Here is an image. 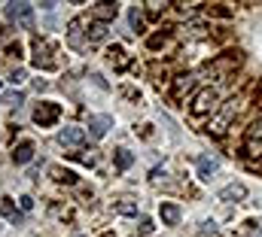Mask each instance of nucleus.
I'll list each match as a JSON object with an SVG mask.
<instances>
[{
	"label": "nucleus",
	"instance_id": "obj_9",
	"mask_svg": "<svg viewBox=\"0 0 262 237\" xmlns=\"http://www.w3.org/2000/svg\"><path fill=\"white\" fill-rule=\"evenodd\" d=\"M116 12H119V6H116V4H95V10H92V16H95V18H101V24H104V22H110V18H116Z\"/></svg>",
	"mask_w": 262,
	"mask_h": 237
},
{
	"label": "nucleus",
	"instance_id": "obj_22",
	"mask_svg": "<svg viewBox=\"0 0 262 237\" xmlns=\"http://www.w3.org/2000/svg\"><path fill=\"white\" fill-rule=\"evenodd\" d=\"M31 207H34V198H31V194H25V198H22V210H25V213H28V210H31Z\"/></svg>",
	"mask_w": 262,
	"mask_h": 237
},
{
	"label": "nucleus",
	"instance_id": "obj_18",
	"mask_svg": "<svg viewBox=\"0 0 262 237\" xmlns=\"http://www.w3.org/2000/svg\"><path fill=\"white\" fill-rule=\"evenodd\" d=\"M116 213H122V216H134V213H137V204L122 201V204H116Z\"/></svg>",
	"mask_w": 262,
	"mask_h": 237
},
{
	"label": "nucleus",
	"instance_id": "obj_1",
	"mask_svg": "<svg viewBox=\"0 0 262 237\" xmlns=\"http://www.w3.org/2000/svg\"><path fill=\"white\" fill-rule=\"evenodd\" d=\"M58 43H52V40H37L34 43V64L40 70H52L58 67Z\"/></svg>",
	"mask_w": 262,
	"mask_h": 237
},
{
	"label": "nucleus",
	"instance_id": "obj_17",
	"mask_svg": "<svg viewBox=\"0 0 262 237\" xmlns=\"http://www.w3.org/2000/svg\"><path fill=\"white\" fill-rule=\"evenodd\" d=\"M0 100H4V104H7V106H19V104H22V100H25V94H22V92H16V88H13V92H4V94H0Z\"/></svg>",
	"mask_w": 262,
	"mask_h": 237
},
{
	"label": "nucleus",
	"instance_id": "obj_20",
	"mask_svg": "<svg viewBox=\"0 0 262 237\" xmlns=\"http://www.w3.org/2000/svg\"><path fill=\"white\" fill-rule=\"evenodd\" d=\"M122 55H125V52H122L119 46H113V49H110V61H116V64H122Z\"/></svg>",
	"mask_w": 262,
	"mask_h": 237
},
{
	"label": "nucleus",
	"instance_id": "obj_14",
	"mask_svg": "<svg viewBox=\"0 0 262 237\" xmlns=\"http://www.w3.org/2000/svg\"><path fill=\"white\" fill-rule=\"evenodd\" d=\"M192 86H195V76H180V79H177V86H174V94L180 98L183 92H189Z\"/></svg>",
	"mask_w": 262,
	"mask_h": 237
},
{
	"label": "nucleus",
	"instance_id": "obj_16",
	"mask_svg": "<svg viewBox=\"0 0 262 237\" xmlns=\"http://www.w3.org/2000/svg\"><path fill=\"white\" fill-rule=\"evenodd\" d=\"M52 176L58 180V182H77V174H73V170H64V168H52Z\"/></svg>",
	"mask_w": 262,
	"mask_h": 237
},
{
	"label": "nucleus",
	"instance_id": "obj_24",
	"mask_svg": "<svg viewBox=\"0 0 262 237\" xmlns=\"http://www.w3.org/2000/svg\"><path fill=\"white\" fill-rule=\"evenodd\" d=\"M0 231H4V228H0Z\"/></svg>",
	"mask_w": 262,
	"mask_h": 237
},
{
	"label": "nucleus",
	"instance_id": "obj_12",
	"mask_svg": "<svg viewBox=\"0 0 262 237\" xmlns=\"http://www.w3.org/2000/svg\"><path fill=\"white\" fill-rule=\"evenodd\" d=\"M86 36H89V43H101V40H107V24H92L89 30H86Z\"/></svg>",
	"mask_w": 262,
	"mask_h": 237
},
{
	"label": "nucleus",
	"instance_id": "obj_3",
	"mask_svg": "<svg viewBox=\"0 0 262 237\" xmlns=\"http://www.w3.org/2000/svg\"><path fill=\"white\" fill-rule=\"evenodd\" d=\"M7 16H10V22H16L22 28H31V22H34V4H10L7 6Z\"/></svg>",
	"mask_w": 262,
	"mask_h": 237
},
{
	"label": "nucleus",
	"instance_id": "obj_4",
	"mask_svg": "<svg viewBox=\"0 0 262 237\" xmlns=\"http://www.w3.org/2000/svg\"><path fill=\"white\" fill-rule=\"evenodd\" d=\"M216 106V92L213 88H201L198 94H195V100H192V112L195 116H204V112H210Z\"/></svg>",
	"mask_w": 262,
	"mask_h": 237
},
{
	"label": "nucleus",
	"instance_id": "obj_7",
	"mask_svg": "<svg viewBox=\"0 0 262 237\" xmlns=\"http://www.w3.org/2000/svg\"><path fill=\"white\" fill-rule=\"evenodd\" d=\"M247 194V186L244 182H232V186H226V188H219V201H241V198Z\"/></svg>",
	"mask_w": 262,
	"mask_h": 237
},
{
	"label": "nucleus",
	"instance_id": "obj_15",
	"mask_svg": "<svg viewBox=\"0 0 262 237\" xmlns=\"http://www.w3.org/2000/svg\"><path fill=\"white\" fill-rule=\"evenodd\" d=\"M0 216H10V219H13V225H16V222H22V213H16V207H13L10 198H7L4 204H0Z\"/></svg>",
	"mask_w": 262,
	"mask_h": 237
},
{
	"label": "nucleus",
	"instance_id": "obj_8",
	"mask_svg": "<svg viewBox=\"0 0 262 237\" xmlns=\"http://www.w3.org/2000/svg\"><path fill=\"white\" fill-rule=\"evenodd\" d=\"M216 170H219V162H216V158H198V180L207 182Z\"/></svg>",
	"mask_w": 262,
	"mask_h": 237
},
{
	"label": "nucleus",
	"instance_id": "obj_11",
	"mask_svg": "<svg viewBox=\"0 0 262 237\" xmlns=\"http://www.w3.org/2000/svg\"><path fill=\"white\" fill-rule=\"evenodd\" d=\"M159 213H162V222H165V225H177V222H180V207H177V204H162Z\"/></svg>",
	"mask_w": 262,
	"mask_h": 237
},
{
	"label": "nucleus",
	"instance_id": "obj_6",
	"mask_svg": "<svg viewBox=\"0 0 262 237\" xmlns=\"http://www.w3.org/2000/svg\"><path fill=\"white\" fill-rule=\"evenodd\" d=\"M110 128H113V116H92L89 118V131H92L95 140H101Z\"/></svg>",
	"mask_w": 262,
	"mask_h": 237
},
{
	"label": "nucleus",
	"instance_id": "obj_19",
	"mask_svg": "<svg viewBox=\"0 0 262 237\" xmlns=\"http://www.w3.org/2000/svg\"><path fill=\"white\" fill-rule=\"evenodd\" d=\"M149 231H153V222H149V219H143V222H140V228H137V237H146Z\"/></svg>",
	"mask_w": 262,
	"mask_h": 237
},
{
	"label": "nucleus",
	"instance_id": "obj_21",
	"mask_svg": "<svg viewBox=\"0 0 262 237\" xmlns=\"http://www.w3.org/2000/svg\"><path fill=\"white\" fill-rule=\"evenodd\" d=\"M22 79H25V70H16V73L10 76V82H13V86H19V82H22Z\"/></svg>",
	"mask_w": 262,
	"mask_h": 237
},
{
	"label": "nucleus",
	"instance_id": "obj_13",
	"mask_svg": "<svg viewBox=\"0 0 262 237\" xmlns=\"http://www.w3.org/2000/svg\"><path fill=\"white\" fill-rule=\"evenodd\" d=\"M131 164H134V155H131L128 149H119V152H116V168H119V170H128Z\"/></svg>",
	"mask_w": 262,
	"mask_h": 237
},
{
	"label": "nucleus",
	"instance_id": "obj_2",
	"mask_svg": "<svg viewBox=\"0 0 262 237\" xmlns=\"http://www.w3.org/2000/svg\"><path fill=\"white\" fill-rule=\"evenodd\" d=\"M58 116H61V106L52 104V100H43V104H37V110H34V122L40 128H49V125L58 122Z\"/></svg>",
	"mask_w": 262,
	"mask_h": 237
},
{
	"label": "nucleus",
	"instance_id": "obj_23",
	"mask_svg": "<svg viewBox=\"0 0 262 237\" xmlns=\"http://www.w3.org/2000/svg\"><path fill=\"white\" fill-rule=\"evenodd\" d=\"M131 24H134V28H140V12H137V6L131 10Z\"/></svg>",
	"mask_w": 262,
	"mask_h": 237
},
{
	"label": "nucleus",
	"instance_id": "obj_5",
	"mask_svg": "<svg viewBox=\"0 0 262 237\" xmlns=\"http://www.w3.org/2000/svg\"><path fill=\"white\" fill-rule=\"evenodd\" d=\"M58 143H61V146H83V143H86V131L77 128V125H67V128H61V134H58Z\"/></svg>",
	"mask_w": 262,
	"mask_h": 237
},
{
	"label": "nucleus",
	"instance_id": "obj_10",
	"mask_svg": "<svg viewBox=\"0 0 262 237\" xmlns=\"http://www.w3.org/2000/svg\"><path fill=\"white\" fill-rule=\"evenodd\" d=\"M31 158H34V146H31V143H22V146L13 149V162H16V164H28Z\"/></svg>",
	"mask_w": 262,
	"mask_h": 237
}]
</instances>
